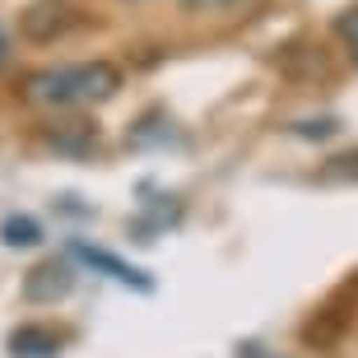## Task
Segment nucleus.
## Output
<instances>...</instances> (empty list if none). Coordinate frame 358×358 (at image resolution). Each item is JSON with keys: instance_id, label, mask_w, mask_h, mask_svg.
Returning <instances> with one entry per match:
<instances>
[{"instance_id": "nucleus-7", "label": "nucleus", "mask_w": 358, "mask_h": 358, "mask_svg": "<svg viewBox=\"0 0 358 358\" xmlns=\"http://www.w3.org/2000/svg\"><path fill=\"white\" fill-rule=\"evenodd\" d=\"M321 182L358 186V149H345V154H335V159H326V168H321Z\"/></svg>"}, {"instance_id": "nucleus-3", "label": "nucleus", "mask_w": 358, "mask_h": 358, "mask_svg": "<svg viewBox=\"0 0 358 358\" xmlns=\"http://www.w3.org/2000/svg\"><path fill=\"white\" fill-rule=\"evenodd\" d=\"M70 256H75L80 266H89L93 275L112 279V284H126V289H135V293H154V279H149L145 270L131 266V261H121V256L107 252V247H93V242L75 238V242H70Z\"/></svg>"}, {"instance_id": "nucleus-9", "label": "nucleus", "mask_w": 358, "mask_h": 358, "mask_svg": "<svg viewBox=\"0 0 358 358\" xmlns=\"http://www.w3.org/2000/svg\"><path fill=\"white\" fill-rule=\"evenodd\" d=\"M335 131H340V121H335V117H321V121H298V126H293V135H303V140H331Z\"/></svg>"}, {"instance_id": "nucleus-12", "label": "nucleus", "mask_w": 358, "mask_h": 358, "mask_svg": "<svg viewBox=\"0 0 358 358\" xmlns=\"http://www.w3.org/2000/svg\"><path fill=\"white\" fill-rule=\"evenodd\" d=\"M0 61H5V38H0Z\"/></svg>"}, {"instance_id": "nucleus-6", "label": "nucleus", "mask_w": 358, "mask_h": 358, "mask_svg": "<svg viewBox=\"0 0 358 358\" xmlns=\"http://www.w3.org/2000/svg\"><path fill=\"white\" fill-rule=\"evenodd\" d=\"M0 242H5V247H38L42 224L33 214H5V219H0Z\"/></svg>"}, {"instance_id": "nucleus-4", "label": "nucleus", "mask_w": 358, "mask_h": 358, "mask_svg": "<svg viewBox=\"0 0 358 358\" xmlns=\"http://www.w3.org/2000/svg\"><path fill=\"white\" fill-rule=\"evenodd\" d=\"M66 345V335L56 331V326H42V321H28V326H14L5 335V349L10 358H56Z\"/></svg>"}, {"instance_id": "nucleus-2", "label": "nucleus", "mask_w": 358, "mask_h": 358, "mask_svg": "<svg viewBox=\"0 0 358 358\" xmlns=\"http://www.w3.org/2000/svg\"><path fill=\"white\" fill-rule=\"evenodd\" d=\"M75 289V256H47L24 275V303L33 307H52L61 298H70Z\"/></svg>"}, {"instance_id": "nucleus-10", "label": "nucleus", "mask_w": 358, "mask_h": 358, "mask_svg": "<svg viewBox=\"0 0 358 358\" xmlns=\"http://www.w3.org/2000/svg\"><path fill=\"white\" fill-rule=\"evenodd\" d=\"M191 14H214V10H228V5H238V0H182Z\"/></svg>"}, {"instance_id": "nucleus-8", "label": "nucleus", "mask_w": 358, "mask_h": 358, "mask_svg": "<svg viewBox=\"0 0 358 358\" xmlns=\"http://www.w3.org/2000/svg\"><path fill=\"white\" fill-rule=\"evenodd\" d=\"M335 33H340L345 52L354 56V66H358V5H349V10H340V14H335Z\"/></svg>"}, {"instance_id": "nucleus-5", "label": "nucleus", "mask_w": 358, "mask_h": 358, "mask_svg": "<svg viewBox=\"0 0 358 358\" xmlns=\"http://www.w3.org/2000/svg\"><path fill=\"white\" fill-rule=\"evenodd\" d=\"M19 28H24L28 42H52L70 28V10L56 5V0H38V5H28V10L19 14Z\"/></svg>"}, {"instance_id": "nucleus-11", "label": "nucleus", "mask_w": 358, "mask_h": 358, "mask_svg": "<svg viewBox=\"0 0 358 358\" xmlns=\"http://www.w3.org/2000/svg\"><path fill=\"white\" fill-rule=\"evenodd\" d=\"M247 358H270V354H261V349H252V354H247Z\"/></svg>"}, {"instance_id": "nucleus-1", "label": "nucleus", "mask_w": 358, "mask_h": 358, "mask_svg": "<svg viewBox=\"0 0 358 358\" xmlns=\"http://www.w3.org/2000/svg\"><path fill=\"white\" fill-rule=\"evenodd\" d=\"M126 84L121 66L112 61H66V66H42L19 80V98L38 112H75V107L112 103Z\"/></svg>"}]
</instances>
